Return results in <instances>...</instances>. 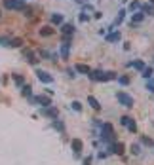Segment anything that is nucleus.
Returning a JSON list of instances; mask_svg holds the SVG:
<instances>
[{
    "mask_svg": "<svg viewBox=\"0 0 154 165\" xmlns=\"http://www.w3.org/2000/svg\"><path fill=\"white\" fill-rule=\"evenodd\" d=\"M87 76H90L93 82H111V80L116 78V74L112 70H108V72H105V70H91Z\"/></svg>",
    "mask_w": 154,
    "mask_h": 165,
    "instance_id": "f257e3e1",
    "label": "nucleus"
},
{
    "mask_svg": "<svg viewBox=\"0 0 154 165\" xmlns=\"http://www.w3.org/2000/svg\"><path fill=\"white\" fill-rule=\"evenodd\" d=\"M120 124H122V125H126V127L131 131V133H135V131H137L135 122H133V120H131L129 116H122V118H120Z\"/></svg>",
    "mask_w": 154,
    "mask_h": 165,
    "instance_id": "f03ea898",
    "label": "nucleus"
},
{
    "mask_svg": "<svg viewBox=\"0 0 154 165\" xmlns=\"http://www.w3.org/2000/svg\"><path fill=\"white\" fill-rule=\"evenodd\" d=\"M30 101L32 103H36V104H42V106H50L51 104V99L46 97V95H36V97H30Z\"/></svg>",
    "mask_w": 154,
    "mask_h": 165,
    "instance_id": "7ed1b4c3",
    "label": "nucleus"
},
{
    "mask_svg": "<svg viewBox=\"0 0 154 165\" xmlns=\"http://www.w3.org/2000/svg\"><path fill=\"white\" fill-rule=\"evenodd\" d=\"M4 6L8 10H23L25 8V4L21 0H4Z\"/></svg>",
    "mask_w": 154,
    "mask_h": 165,
    "instance_id": "20e7f679",
    "label": "nucleus"
},
{
    "mask_svg": "<svg viewBox=\"0 0 154 165\" xmlns=\"http://www.w3.org/2000/svg\"><path fill=\"white\" fill-rule=\"evenodd\" d=\"M116 97H118V101L122 103V104H126V106H133V99H131L128 93H118Z\"/></svg>",
    "mask_w": 154,
    "mask_h": 165,
    "instance_id": "39448f33",
    "label": "nucleus"
},
{
    "mask_svg": "<svg viewBox=\"0 0 154 165\" xmlns=\"http://www.w3.org/2000/svg\"><path fill=\"white\" fill-rule=\"evenodd\" d=\"M111 152L118 154V156H122V154L126 152V146H124V142H112V144H111Z\"/></svg>",
    "mask_w": 154,
    "mask_h": 165,
    "instance_id": "423d86ee",
    "label": "nucleus"
},
{
    "mask_svg": "<svg viewBox=\"0 0 154 165\" xmlns=\"http://www.w3.org/2000/svg\"><path fill=\"white\" fill-rule=\"evenodd\" d=\"M36 76H38V80L44 82V84H51L53 82V78H51L48 72H44V70H36Z\"/></svg>",
    "mask_w": 154,
    "mask_h": 165,
    "instance_id": "0eeeda50",
    "label": "nucleus"
},
{
    "mask_svg": "<svg viewBox=\"0 0 154 165\" xmlns=\"http://www.w3.org/2000/svg\"><path fill=\"white\" fill-rule=\"evenodd\" d=\"M42 114H44V116H50V118L55 120V118H57V108H53V106L50 104V106H46V108L42 110Z\"/></svg>",
    "mask_w": 154,
    "mask_h": 165,
    "instance_id": "6e6552de",
    "label": "nucleus"
},
{
    "mask_svg": "<svg viewBox=\"0 0 154 165\" xmlns=\"http://www.w3.org/2000/svg\"><path fill=\"white\" fill-rule=\"evenodd\" d=\"M23 55L29 59V63H30V65H36V63H38V57H36V55L32 53L30 49H25V51H23Z\"/></svg>",
    "mask_w": 154,
    "mask_h": 165,
    "instance_id": "1a4fd4ad",
    "label": "nucleus"
},
{
    "mask_svg": "<svg viewBox=\"0 0 154 165\" xmlns=\"http://www.w3.org/2000/svg\"><path fill=\"white\" fill-rule=\"evenodd\" d=\"M61 32H63V34H67V36H71L72 32H74V25H71V23L63 25V27H61Z\"/></svg>",
    "mask_w": 154,
    "mask_h": 165,
    "instance_id": "9d476101",
    "label": "nucleus"
},
{
    "mask_svg": "<svg viewBox=\"0 0 154 165\" xmlns=\"http://www.w3.org/2000/svg\"><path fill=\"white\" fill-rule=\"evenodd\" d=\"M87 103L91 104V108H95V110H101V104H99V101L95 97H87Z\"/></svg>",
    "mask_w": 154,
    "mask_h": 165,
    "instance_id": "9b49d317",
    "label": "nucleus"
},
{
    "mask_svg": "<svg viewBox=\"0 0 154 165\" xmlns=\"http://www.w3.org/2000/svg\"><path fill=\"white\" fill-rule=\"evenodd\" d=\"M107 40H108V42H118V40H120V32L114 30V32H111V34H107Z\"/></svg>",
    "mask_w": 154,
    "mask_h": 165,
    "instance_id": "f8f14e48",
    "label": "nucleus"
},
{
    "mask_svg": "<svg viewBox=\"0 0 154 165\" xmlns=\"http://www.w3.org/2000/svg\"><path fill=\"white\" fill-rule=\"evenodd\" d=\"M76 70L82 72V74H90V72H91V69L87 67V65H76Z\"/></svg>",
    "mask_w": 154,
    "mask_h": 165,
    "instance_id": "ddd939ff",
    "label": "nucleus"
},
{
    "mask_svg": "<svg viewBox=\"0 0 154 165\" xmlns=\"http://www.w3.org/2000/svg\"><path fill=\"white\" fill-rule=\"evenodd\" d=\"M53 34V29L51 27H42L40 29V36H51Z\"/></svg>",
    "mask_w": 154,
    "mask_h": 165,
    "instance_id": "4468645a",
    "label": "nucleus"
},
{
    "mask_svg": "<svg viewBox=\"0 0 154 165\" xmlns=\"http://www.w3.org/2000/svg\"><path fill=\"white\" fill-rule=\"evenodd\" d=\"M51 23L63 25V15H61V14H53V15H51Z\"/></svg>",
    "mask_w": 154,
    "mask_h": 165,
    "instance_id": "2eb2a0df",
    "label": "nucleus"
},
{
    "mask_svg": "<svg viewBox=\"0 0 154 165\" xmlns=\"http://www.w3.org/2000/svg\"><path fill=\"white\" fill-rule=\"evenodd\" d=\"M61 55H63V59H67V57H69V44H67V42H63V44H61Z\"/></svg>",
    "mask_w": 154,
    "mask_h": 165,
    "instance_id": "dca6fc26",
    "label": "nucleus"
},
{
    "mask_svg": "<svg viewBox=\"0 0 154 165\" xmlns=\"http://www.w3.org/2000/svg\"><path fill=\"white\" fill-rule=\"evenodd\" d=\"M0 46H8V48H12V38H8V36H0Z\"/></svg>",
    "mask_w": 154,
    "mask_h": 165,
    "instance_id": "f3484780",
    "label": "nucleus"
},
{
    "mask_svg": "<svg viewBox=\"0 0 154 165\" xmlns=\"http://www.w3.org/2000/svg\"><path fill=\"white\" fill-rule=\"evenodd\" d=\"M131 67L137 69V70H145V63H143V61H133V63H131Z\"/></svg>",
    "mask_w": 154,
    "mask_h": 165,
    "instance_id": "a211bd4d",
    "label": "nucleus"
},
{
    "mask_svg": "<svg viewBox=\"0 0 154 165\" xmlns=\"http://www.w3.org/2000/svg\"><path fill=\"white\" fill-rule=\"evenodd\" d=\"M72 148H74V152H80V150H82V140L74 139V140H72Z\"/></svg>",
    "mask_w": 154,
    "mask_h": 165,
    "instance_id": "6ab92c4d",
    "label": "nucleus"
},
{
    "mask_svg": "<svg viewBox=\"0 0 154 165\" xmlns=\"http://www.w3.org/2000/svg\"><path fill=\"white\" fill-rule=\"evenodd\" d=\"M14 82H15L17 85H23V84H25V80H23V76H21V74H14Z\"/></svg>",
    "mask_w": 154,
    "mask_h": 165,
    "instance_id": "aec40b11",
    "label": "nucleus"
},
{
    "mask_svg": "<svg viewBox=\"0 0 154 165\" xmlns=\"http://www.w3.org/2000/svg\"><path fill=\"white\" fill-rule=\"evenodd\" d=\"M141 8H143V12H145V14L154 15V4H152V6H141Z\"/></svg>",
    "mask_w": 154,
    "mask_h": 165,
    "instance_id": "412c9836",
    "label": "nucleus"
},
{
    "mask_svg": "<svg viewBox=\"0 0 154 165\" xmlns=\"http://www.w3.org/2000/svg\"><path fill=\"white\" fill-rule=\"evenodd\" d=\"M53 127H55L57 131H63V129H65V125H63V124L59 122V120H57V118H55V120H53Z\"/></svg>",
    "mask_w": 154,
    "mask_h": 165,
    "instance_id": "4be33fe9",
    "label": "nucleus"
},
{
    "mask_svg": "<svg viewBox=\"0 0 154 165\" xmlns=\"http://www.w3.org/2000/svg\"><path fill=\"white\" fill-rule=\"evenodd\" d=\"M152 69H145V70H143V76H145V78H150V76H152Z\"/></svg>",
    "mask_w": 154,
    "mask_h": 165,
    "instance_id": "5701e85b",
    "label": "nucleus"
},
{
    "mask_svg": "<svg viewBox=\"0 0 154 165\" xmlns=\"http://www.w3.org/2000/svg\"><path fill=\"white\" fill-rule=\"evenodd\" d=\"M23 95L25 97H30V87L29 85H23Z\"/></svg>",
    "mask_w": 154,
    "mask_h": 165,
    "instance_id": "b1692460",
    "label": "nucleus"
},
{
    "mask_svg": "<svg viewBox=\"0 0 154 165\" xmlns=\"http://www.w3.org/2000/svg\"><path fill=\"white\" fill-rule=\"evenodd\" d=\"M118 82L122 84V85H128L129 84V78H124V76H122V78H118Z\"/></svg>",
    "mask_w": 154,
    "mask_h": 165,
    "instance_id": "393cba45",
    "label": "nucleus"
},
{
    "mask_svg": "<svg viewBox=\"0 0 154 165\" xmlns=\"http://www.w3.org/2000/svg\"><path fill=\"white\" fill-rule=\"evenodd\" d=\"M141 140H143V144H147V146H152V140H150V139H147V137H143Z\"/></svg>",
    "mask_w": 154,
    "mask_h": 165,
    "instance_id": "a878e982",
    "label": "nucleus"
},
{
    "mask_svg": "<svg viewBox=\"0 0 154 165\" xmlns=\"http://www.w3.org/2000/svg\"><path fill=\"white\" fill-rule=\"evenodd\" d=\"M143 17H145L143 14H135V15H133V21H135V23H137V21H143Z\"/></svg>",
    "mask_w": 154,
    "mask_h": 165,
    "instance_id": "bb28decb",
    "label": "nucleus"
},
{
    "mask_svg": "<svg viewBox=\"0 0 154 165\" xmlns=\"http://www.w3.org/2000/svg\"><path fill=\"white\" fill-rule=\"evenodd\" d=\"M72 108H74V110H78V112H80V108H82V104H80L78 101H74V103H72Z\"/></svg>",
    "mask_w": 154,
    "mask_h": 165,
    "instance_id": "cd10ccee",
    "label": "nucleus"
},
{
    "mask_svg": "<svg viewBox=\"0 0 154 165\" xmlns=\"http://www.w3.org/2000/svg\"><path fill=\"white\" fill-rule=\"evenodd\" d=\"M131 152H133V154H139V152H141V148H139L137 144H133V146H131Z\"/></svg>",
    "mask_w": 154,
    "mask_h": 165,
    "instance_id": "c85d7f7f",
    "label": "nucleus"
},
{
    "mask_svg": "<svg viewBox=\"0 0 154 165\" xmlns=\"http://www.w3.org/2000/svg\"><path fill=\"white\" fill-rule=\"evenodd\" d=\"M137 8H141V4H139V2H133V4L129 6V10H137Z\"/></svg>",
    "mask_w": 154,
    "mask_h": 165,
    "instance_id": "c756f323",
    "label": "nucleus"
},
{
    "mask_svg": "<svg viewBox=\"0 0 154 165\" xmlns=\"http://www.w3.org/2000/svg\"><path fill=\"white\" fill-rule=\"evenodd\" d=\"M90 163H91V158H86L84 159V165H90Z\"/></svg>",
    "mask_w": 154,
    "mask_h": 165,
    "instance_id": "7c9ffc66",
    "label": "nucleus"
},
{
    "mask_svg": "<svg viewBox=\"0 0 154 165\" xmlns=\"http://www.w3.org/2000/svg\"><path fill=\"white\" fill-rule=\"evenodd\" d=\"M76 2H84V0H76Z\"/></svg>",
    "mask_w": 154,
    "mask_h": 165,
    "instance_id": "2f4dec72",
    "label": "nucleus"
},
{
    "mask_svg": "<svg viewBox=\"0 0 154 165\" xmlns=\"http://www.w3.org/2000/svg\"><path fill=\"white\" fill-rule=\"evenodd\" d=\"M150 4H154V0H150Z\"/></svg>",
    "mask_w": 154,
    "mask_h": 165,
    "instance_id": "473e14b6",
    "label": "nucleus"
},
{
    "mask_svg": "<svg viewBox=\"0 0 154 165\" xmlns=\"http://www.w3.org/2000/svg\"><path fill=\"white\" fill-rule=\"evenodd\" d=\"M0 15H2V12H0Z\"/></svg>",
    "mask_w": 154,
    "mask_h": 165,
    "instance_id": "72a5a7b5",
    "label": "nucleus"
}]
</instances>
